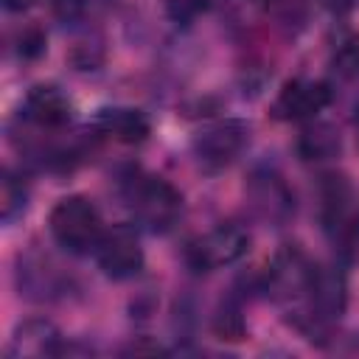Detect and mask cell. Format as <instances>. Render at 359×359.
Instances as JSON below:
<instances>
[{"mask_svg":"<svg viewBox=\"0 0 359 359\" xmlns=\"http://www.w3.org/2000/svg\"><path fill=\"white\" fill-rule=\"evenodd\" d=\"M331 104V87L325 81H309V79H294L283 84L278 93L272 112L280 121H309L317 112H323Z\"/></svg>","mask_w":359,"mask_h":359,"instance_id":"cell-7","label":"cell"},{"mask_svg":"<svg viewBox=\"0 0 359 359\" xmlns=\"http://www.w3.org/2000/svg\"><path fill=\"white\" fill-rule=\"evenodd\" d=\"M250 129L241 121H216L194 135V154L202 168H224L238 157Z\"/></svg>","mask_w":359,"mask_h":359,"instance_id":"cell-6","label":"cell"},{"mask_svg":"<svg viewBox=\"0 0 359 359\" xmlns=\"http://www.w3.org/2000/svg\"><path fill=\"white\" fill-rule=\"evenodd\" d=\"M59 351V331L48 320H25L11 334V356H45Z\"/></svg>","mask_w":359,"mask_h":359,"instance_id":"cell-12","label":"cell"},{"mask_svg":"<svg viewBox=\"0 0 359 359\" xmlns=\"http://www.w3.org/2000/svg\"><path fill=\"white\" fill-rule=\"evenodd\" d=\"M22 112L36 126L59 129V126H65L70 121L73 107H70L67 95L56 84H36V87L28 90V95L22 101Z\"/></svg>","mask_w":359,"mask_h":359,"instance_id":"cell-9","label":"cell"},{"mask_svg":"<svg viewBox=\"0 0 359 359\" xmlns=\"http://www.w3.org/2000/svg\"><path fill=\"white\" fill-rule=\"evenodd\" d=\"M311 275H314V264L297 250V247H283L269 269H266V289L280 300V303H303L294 311V323L303 320L306 306H309V289H311Z\"/></svg>","mask_w":359,"mask_h":359,"instance_id":"cell-3","label":"cell"},{"mask_svg":"<svg viewBox=\"0 0 359 359\" xmlns=\"http://www.w3.org/2000/svg\"><path fill=\"white\" fill-rule=\"evenodd\" d=\"M50 8H53V17L65 25L81 20L84 8H87V0H50Z\"/></svg>","mask_w":359,"mask_h":359,"instance_id":"cell-19","label":"cell"},{"mask_svg":"<svg viewBox=\"0 0 359 359\" xmlns=\"http://www.w3.org/2000/svg\"><path fill=\"white\" fill-rule=\"evenodd\" d=\"M104 59V48L101 42H76L73 50H70V62L76 70H95Z\"/></svg>","mask_w":359,"mask_h":359,"instance_id":"cell-17","label":"cell"},{"mask_svg":"<svg viewBox=\"0 0 359 359\" xmlns=\"http://www.w3.org/2000/svg\"><path fill=\"white\" fill-rule=\"evenodd\" d=\"M250 250V236L238 224H222L199 238H194L185 250V261L196 272H210L227 264H236Z\"/></svg>","mask_w":359,"mask_h":359,"instance_id":"cell-4","label":"cell"},{"mask_svg":"<svg viewBox=\"0 0 359 359\" xmlns=\"http://www.w3.org/2000/svg\"><path fill=\"white\" fill-rule=\"evenodd\" d=\"M17 283H20V294H25L31 300H50L62 289L59 275L50 266V261L36 258V255H25V258L20 255Z\"/></svg>","mask_w":359,"mask_h":359,"instance_id":"cell-11","label":"cell"},{"mask_svg":"<svg viewBox=\"0 0 359 359\" xmlns=\"http://www.w3.org/2000/svg\"><path fill=\"white\" fill-rule=\"evenodd\" d=\"M208 8V0H165V11L177 25H188Z\"/></svg>","mask_w":359,"mask_h":359,"instance_id":"cell-18","label":"cell"},{"mask_svg":"<svg viewBox=\"0 0 359 359\" xmlns=\"http://www.w3.org/2000/svg\"><path fill=\"white\" fill-rule=\"evenodd\" d=\"M356 137H359V115H356Z\"/></svg>","mask_w":359,"mask_h":359,"instance_id":"cell-23","label":"cell"},{"mask_svg":"<svg viewBox=\"0 0 359 359\" xmlns=\"http://www.w3.org/2000/svg\"><path fill=\"white\" fill-rule=\"evenodd\" d=\"M213 331L219 339H227V342H238L244 337V317H241V306L236 297L222 300L213 317Z\"/></svg>","mask_w":359,"mask_h":359,"instance_id":"cell-15","label":"cell"},{"mask_svg":"<svg viewBox=\"0 0 359 359\" xmlns=\"http://www.w3.org/2000/svg\"><path fill=\"white\" fill-rule=\"evenodd\" d=\"M331 67L339 79H356L359 76V34L348 31L337 39L331 53Z\"/></svg>","mask_w":359,"mask_h":359,"instance_id":"cell-14","label":"cell"},{"mask_svg":"<svg viewBox=\"0 0 359 359\" xmlns=\"http://www.w3.org/2000/svg\"><path fill=\"white\" fill-rule=\"evenodd\" d=\"M334 14H345V11H351L353 6H356V0H323Z\"/></svg>","mask_w":359,"mask_h":359,"instance_id":"cell-21","label":"cell"},{"mask_svg":"<svg viewBox=\"0 0 359 359\" xmlns=\"http://www.w3.org/2000/svg\"><path fill=\"white\" fill-rule=\"evenodd\" d=\"M129 205L151 233H168L182 216V194L160 177H137L129 185Z\"/></svg>","mask_w":359,"mask_h":359,"instance_id":"cell-2","label":"cell"},{"mask_svg":"<svg viewBox=\"0 0 359 359\" xmlns=\"http://www.w3.org/2000/svg\"><path fill=\"white\" fill-rule=\"evenodd\" d=\"M25 199H28L25 185L17 177L6 174V180H3V196H0V216H3L6 224H11L17 216L25 213Z\"/></svg>","mask_w":359,"mask_h":359,"instance_id":"cell-16","label":"cell"},{"mask_svg":"<svg viewBox=\"0 0 359 359\" xmlns=\"http://www.w3.org/2000/svg\"><path fill=\"white\" fill-rule=\"evenodd\" d=\"M247 196L252 210L272 224H283L292 213H294V199L286 188V182L269 171V168H258L250 180H247Z\"/></svg>","mask_w":359,"mask_h":359,"instance_id":"cell-8","label":"cell"},{"mask_svg":"<svg viewBox=\"0 0 359 359\" xmlns=\"http://www.w3.org/2000/svg\"><path fill=\"white\" fill-rule=\"evenodd\" d=\"M339 149H342V140L331 123H309V126H303V132L297 137V154L306 163L331 160L339 154Z\"/></svg>","mask_w":359,"mask_h":359,"instance_id":"cell-13","label":"cell"},{"mask_svg":"<svg viewBox=\"0 0 359 359\" xmlns=\"http://www.w3.org/2000/svg\"><path fill=\"white\" fill-rule=\"evenodd\" d=\"M93 126L118 143H140L149 135L146 115L140 109H132V107H104L95 112Z\"/></svg>","mask_w":359,"mask_h":359,"instance_id":"cell-10","label":"cell"},{"mask_svg":"<svg viewBox=\"0 0 359 359\" xmlns=\"http://www.w3.org/2000/svg\"><path fill=\"white\" fill-rule=\"evenodd\" d=\"M48 227H50L53 241L73 255H84V252L95 250L104 236L101 216H98L95 205L84 196L59 199L48 216Z\"/></svg>","mask_w":359,"mask_h":359,"instance_id":"cell-1","label":"cell"},{"mask_svg":"<svg viewBox=\"0 0 359 359\" xmlns=\"http://www.w3.org/2000/svg\"><path fill=\"white\" fill-rule=\"evenodd\" d=\"M36 0H3V6L8 8V11H25V8H31Z\"/></svg>","mask_w":359,"mask_h":359,"instance_id":"cell-22","label":"cell"},{"mask_svg":"<svg viewBox=\"0 0 359 359\" xmlns=\"http://www.w3.org/2000/svg\"><path fill=\"white\" fill-rule=\"evenodd\" d=\"M95 261L101 272L112 280H126L135 278L143 269V247L129 224H115L112 230H104L98 247H95Z\"/></svg>","mask_w":359,"mask_h":359,"instance_id":"cell-5","label":"cell"},{"mask_svg":"<svg viewBox=\"0 0 359 359\" xmlns=\"http://www.w3.org/2000/svg\"><path fill=\"white\" fill-rule=\"evenodd\" d=\"M20 56L25 59H36L42 50H45V34L39 28H28L22 36H20Z\"/></svg>","mask_w":359,"mask_h":359,"instance_id":"cell-20","label":"cell"}]
</instances>
